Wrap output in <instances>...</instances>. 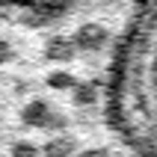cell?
Wrapping results in <instances>:
<instances>
[{
	"mask_svg": "<svg viewBox=\"0 0 157 157\" xmlns=\"http://www.w3.org/2000/svg\"><path fill=\"white\" fill-rule=\"evenodd\" d=\"M77 0H0V27H42L62 24V18L71 15Z\"/></svg>",
	"mask_w": 157,
	"mask_h": 157,
	"instance_id": "cell-2",
	"label": "cell"
},
{
	"mask_svg": "<svg viewBox=\"0 0 157 157\" xmlns=\"http://www.w3.org/2000/svg\"><path fill=\"white\" fill-rule=\"evenodd\" d=\"M110 113L131 157H157V0H133L110 71Z\"/></svg>",
	"mask_w": 157,
	"mask_h": 157,
	"instance_id": "cell-1",
	"label": "cell"
}]
</instances>
